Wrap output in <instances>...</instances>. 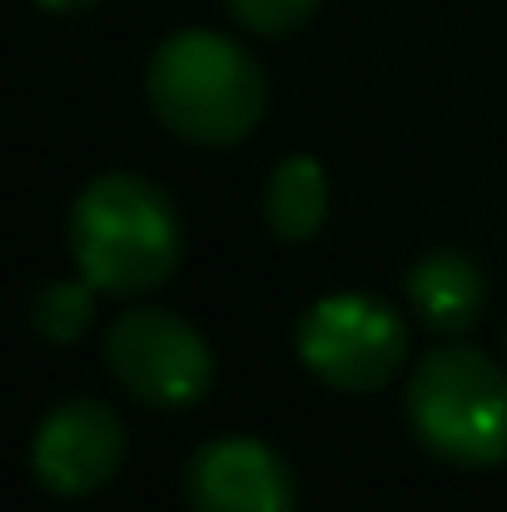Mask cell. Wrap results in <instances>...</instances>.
Instances as JSON below:
<instances>
[{"label":"cell","mask_w":507,"mask_h":512,"mask_svg":"<svg viewBox=\"0 0 507 512\" xmlns=\"http://www.w3.org/2000/svg\"><path fill=\"white\" fill-rule=\"evenodd\" d=\"M70 249L95 289L150 294L179 269L184 229L160 184L140 174H100L70 209Z\"/></svg>","instance_id":"obj_1"},{"label":"cell","mask_w":507,"mask_h":512,"mask_svg":"<svg viewBox=\"0 0 507 512\" xmlns=\"http://www.w3.org/2000/svg\"><path fill=\"white\" fill-rule=\"evenodd\" d=\"M150 105L189 145H239L269 105L259 60L214 30H179L150 60Z\"/></svg>","instance_id":"obj_2"},{"label":"cell","mask_w":507,"mask_h":512,"mask_svg":"<svg viewBox=\"0 0 507 512\" xmlns=\"http://www.w3.org/2000/svg\"><path fill=\"white\" fill-rule=\"evenodd\" d=\"M418 443L453 468L507 463V373L478 348H433L408 378Z\"/></svg>","instance_id":"obj_3"},{"label":"cell","mask_w":507,"mask_h":512,"mask_svg":"<svg viewBox=\"0 0 507 512\" xmlns=\"http://www.w3.org/2000/svg\"><path fill=\"white\" fill-rule=\"evenodd\" d=\"M408 353L403 319L373 294H329L299 319V358L343 393H378Z\"/></svg>","instance_id":"obj_4"},{"label":"cell","mask_w":507,"mask_h":512,"mask_svg":"<svg viewBox=\"0 0 507 512\" xmlns=\"http://www.w3.org/2000/svg\"><path fill=\"white\" fill-rule=\"evenodd\" d=\"M110 373L150 408H189L214 383V353L169 309H125L105 334Z\"/></svg>","instance_id":"obj_5"},{"label":"cell","mask_w":507,"mask_h":512,"mask_svg":"<svg viewBox=\"0 0 507 512\" xmlns=\"http://www.w3.org/2000/svg\"><path fill=\"white\" fill-rule=\"evenodd\" d=\"M125 463V423L100 398H70L55 413H45L30 468L55 498H85L100 493Z\"/></svg>","instance_id":"obj_6"},{"label":"cell","mask_w":507,"mask_h":512,"mask_svg":"<svg viewBox=\"0 0 507 512\" xmlns=\"http://www.w3.org/2000/svg\"><path fill=\"white\" fill-rule=\"evenodd\" d=\"M189 512H294L299 483L259 438H214L184 468Z\"/></svg>","instance_id":"obj_7"},{"label":"cell","mask_w":507,"mask_h":512,"mask_svg":"<svg viewBox=\"0 0 507 512\" xmlns=\"http://www.w3.org/2000/svg\"><path fill=\"white\" fill-rule=\"evenodd\" d=\"M408 299H413V309L423 314L428 329L468 334L483 314V274H478L473 259H463L453 249H438V254H423L413 264Z\"/></svg>","instance_id":"obj_8"},{"label":"cell","mask_w":507,"mask_h":512,"mask_svg":"<svg viewBox=\"0 0 507 512\" xmlns=\"http://www.w3.org/2000/svg\"><path fill=\"white\" fill-rule=\"evenodd\" d=\"M324 214H329V174L319 160L309 155H294L284 160L279 170L269 174V189H264V219L279 239L299 244V239H314L324 229Z\"/></svg>","instance_id":"obj_9"},{"label":"cell","mask_w":507,"mask_h":512,"mask_svg":"<svg viewBox=\"0 0 507 512\" xmlns=\"http://www.w3.org/2000/svg\"><path fill=\"white\" fill-rule=\"evenodd\" d=\"M95 319V284H50L35 294V309H30V324L35 334L50 343H75Z\"/></svg>","instance_id":"obj_10"},{"label":"cell","mask_w":507,"mask_h":512,"mask_svg":"<svg viewBox=\"0 0 507 512\" xmlns=\"http://www.w3.org/2000/svg\"><path fill=\"white\" fill-rule=\"evenodd\" d=\"M324 0H229V15L259 35H289L299 30Z\"/></svg>","instance_id":"obj_11"},{"label":"cell","mask_w":507,"mask_h":512,"mask_svg":"<svg viewBox=\"0 0 507 512\" xmlns=\"http://www.w3.org/2000/svg\"><path fill=\"white\" fill-rule=\"evenodd\" d=\"M45 10H60V15H70V10H90L95 0H40Z\"/></svg>","instance_id":"obj_12"}]
</instances>
